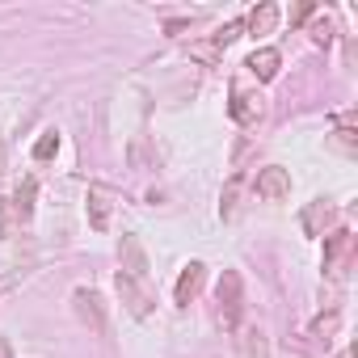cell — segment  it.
I'll return each instance as SVG.
<instances>
[{
  "instance_id": "13",
  "label": "cell",
  "mask_w": 358,
  "mask_h": 358,
  "mask_svg": "<svg viewBox=\"0 0 358 358\" xmlns=\"http://www.w3.org/2000/svg\"><path fill=\"white\" fill-rule=\"evenodd\" d=\"M34 199H38V182H34V177H22V182H17V190H13V199H9L22 224L34 215Z\"/></svg>"
},
{
  "instance_id": "19",
  "label": "cell",
  "mask_w": 358,
  "mask_h": 358,
  "mask_svg": "<svg viewBox=\"0 0 358 358\" xmlns=\"http://www.w3.org/2000/svg\"><path fill=\"white\" fill-rule=\"evenodd\" d=\"M241 30H245V22H228V26H224L220 34H211V43H215L220 51H224L228 43H236V38H241Z\"/></svg>"
},
{
  "instance_id": "16",
  "label": "cell",
  "mask_w": 358,
  "mask_h": 358,
  "mask_svg": "<svg viewBox=\"0 0 358 358\" xmlns=\"http://www.w3.org/2000/svg\"><path fill=\"white\" fill-rule=\"evenodd\" d=\"M17 228H22V220H17L13 203H9V199H0V241H9Z\"/></svg>"
},
{
  "instance_id": "11",
  "label": "cell",
  "mask_w": 358,
  "mask_h": 358,
  "mask_svg": "<svg viewBox=\"0 0 358 358\" xmlns=\"http://www.w3.org/2000/svg\"><path fill=\"white\" fill-rule=\"evenodd\" d=\"M245 68H249L257 80H274V76H278V68H282V55H278L274 47H257V51L245 59Z\"/></svg>"
},
{
  "instance_id": "4",
  "label": "cell",
  "mask_w": 358,
  "mask_h": 358,
  "mask_svg": "<svg viewBox=\"0 0 358 358\" xmlns=\"http://www.w3.org/2000/svg\"><path fill=\"white\" fill-rule=\"evenodd\" d=\"M253 190H257V199H266V203H287V199H291V173H287L282 164H266V169H257V177H253Z\"/></svg>"
},
{
  "instance_id": "22",
  "label": "cell",
  "mask_w": 358,
  "mask_h": 358,
  "mask_svg": "<svg viewBox=\"0 0 358 358\" xmlns=\"http://www.w3.org/2000/svg\"><path fill=\"white\" fill-rule=\"evenodd\" d=\"M312 13H316V5H295V9H291V26H299V22H308Z\"/></svg>"
},
{
  "instance_id": "20",
  "label": "cell",
  "mask_w": 358,
  "mask_h": 358,
  "mask_svg": "<svg viewBox=\"0 0 358 358\" xmlns=\"http://www.w3.org/2000/svg\"><path fill=\"white\" fill-rule=\"evenodd\" d=\"M190 55H194V59H203V64H211V68L220 64V47H215V43H194V47H190Z\"/></svg>"
},
{
  "instance_id": "18",
  "label": "cell",
  "mask_w": 358,
  "mask_h": 358,
  "mask_svg": "<svg viewBox=\"0 0 358 358\" xmlns=\"http://www.w3.org/2000/svg\"><path fill=\"white\" fill-rule=\"evenodd\" d=\"M337 324H341V316H337V312H320V316L312 320V337H333V333H337Z\"/></svg>"
},
{
  "instance_id": "8",
  "label": "cell",
  "mask_w": 358,
  "mask_h": 358,
  "mask_svg": "<svg viewBox=\"0 0 358 358\" xmlns=\"http://www.w3.org/2000/svg\"><path fill=\"white\" fill-rule=\"evenodd\" d=\"M333 224H337V207L324 203V199H316V203L303 207V215H299V228H303L308 236H324V228H333Z\"/></svg>"
},
{
  "instance_id": "1",
  "label": "cell",
  "mask_w": 358,
  "mask_h": 358,
  "mask_svg": "<svg viewBox=\"0 0 358 358\" xmlns=\"http://www.w3.org/2000/svg\"><path fill=\"white\" fill-rule=\"evenodd\" d=\"M215 299H220V324L228 333L241 329V312H245V282L236 270H224L220 274V287H215Z\"/></svg>"
},
{
  "instance_id": "6",
  "label": "cell",
  "mask_w": 358,
  "mask_h": 358,
  "mask_svg": "<svg viewBox=\"0 0 358 358\" xmlns=\"http://www.w3.org/2000/svg\"><path fill=\"white\" fill-rule=\"evenodd\" d=\"M72 312H76V320H80L85 329L106 333V308H101V295H97L93 287H76V291H72Z\"/></svg>"
},
{
  "instance_id": "15",
  "label": "cell",
  "mask_w": 358,
  "mask_h": 358,
  "mask_svg": "<svg viewBox=\"0 0 358 358\" xmlns=\"http://www.w3.org/2000/svg\"><path fill=\"white\" fill-rule=\"evenodd\" d=\"M241 186H245L241 173L224 186V194H220V215H224V220H236V211H241Z\"/></svg>"
},
{
  "instance_id": "10",
  "label": "cell",
  "mask_w": 358,
  "mask_h": 358,
  "mask_svg": "<svg viewBox=\"0 0 358 358\" xmlns=\"http://www.w3.org/2000/svg\"><path fill=\"white\" fill-rule=\"evenodd\" d=\"M278 22H282V9H278V5H270V0H266V5H257V9L249 13L245 30H249L253 38H266V34H274V30H278Z\"/></svg>"
},
{
  "instance_id": "2",
  "label": "cell",
  "mask_w": 358,
  "mask_h": 358,
  "mask_svg": "<svg viewBox=\"0 0 358 358\" xmlns=\"http://www.w3.org/2000/svg\"><path fill=\"white\" fill-rule=\"evenodd\" d=\"M354 253H358V236H354V232H345V228L329 232V236H324V274H329L333 282H341L345 270L354 266Z\"/></svg>"
},
{
  "instance_id": "21",
  "label": "cell",
  "mask_w": 358,
  "mask_h": 358,
  "mask_svg": "<svg viewBox=\"0 0 358 358\" xmlns=\"http://www.w3.org/2000/svg\"><path fill=\"white\" fill-rule=\"evenodd\" d=\"M312 38H316L320 47H329V43H333V22H329V17H320V22L312 26Z\"/></svg>"
},
{
  "instance_id": "9",
  "label": "cell",
  "mask_w": 358,
  "mask_h": 358,
  "mask_svg": "<svg viewBox=\"0 0 358 358\" xmlns=\"http://www.w3.org/2000/svg\"><path fill=\"white\" fill-rule=\"evenodd\" d=\"M118 257H122V274H131L135 282L148 278V253H143L139 236H122L118 241Z\"/></svg>"
},
{
  "instance_id": "25",
  "label": "cell",
  "mask_w": 358,
  "mask_h": 358,
  "mask_svg": "<svg viewBox=\"0 0 358 358\" xmlns=\"http://www.w3.org/2000/svg\"><path fill=\"white\" fill-rule=\"evenodd\" d=\"M333 358H358V354H354V350H341V354H333Z\"/></svg>"
},
{
  "instance_id": "24",
  "label": "cell",
  "mask_w": 358,
  "mask_h": 358,
  "mask_svg": "<svg viewBox=\"0 0 358 358\" xmlns=\"http://www.w3.org/2000/svg\"><path fill=\"white\" fill-rule=\"evenodd\" d=\"M0 358H13V345H9V337H0Z\"/></svg>"
},
{
  "instance_id": "12",
  "label": "cell",
  "mask_w": 358,
  "mask_h": 358,
  "mask_svg": "<svg viewBox=\"0 0 358 358\" xmlns=\"http://www.w3.org/2000/svg\"><path fill=\"white\" fill-rule=\"evenodd\" d=\"M110 207H114V194H110L106 186H89V224H93L97 232L110 228Z\"/></svg>"
},
{
  "instance_id": "5",
  "label": "cell",
  "mask_w": 358,
  "mask_h": 358,
  "mask_svg": "<svg viewBox=\"0 0 358 358\" xmlns=\"http://www.w3.org/2000/svg\"><path fill=\"white\" fill-rule=\"evenodd\" d=\"M114 291H118V299H122V308L135 316V320H148L152 316V295L143 291V282H135L131 274H114Z\"/></svg>"
},
{
  "instance_id": "3",
  "label": "cell",
  "mask_w": 358,
  "mask_h": 358,
  "mask_svg": "<svg viewBox=\"0 0 358 358\" xmlns=\"http://www.w3.org/2000/svg\"><path fill=\"white\" fill-rule=\"evenodd\" d=\"M228 110H232V118L241 122V127H257L262 118H266V93L262 89H249V85H232V101H228Z\"/></svg>"
},
{
  "instance_id": "17",
  "label": "cell",
  "mask_w": 358,
  "mask_h": 358,
  "mask_svg": "<svg viewBox=\"0 0 358 358\" xmlns=\"http://www.w3.org/2000/svg\"><path fill=\"white\" fill-rule=\"evenodd\" d=\"M55 152H59V135L55 131H43L38 143H34V160H51Z\"/></svg>"
},
{
  "instance_id": "14",
  "label": "cell",
  "mask_w": 358,
  "mask_h": 358,
  "mask_svg": "<svg viewBox=\"0 0 358 358\" xmlns=\"http://www.w3.org/2000/svg\"><path fill=\"white\" fill-rule=\"evenodd\" d=\"M236 345H241V358H270V337L262 329H236Z\"/></svg>"
},
{
  "instance_id": "23",
  "label": "cell",
  "mask_w": 358,
  "mask_h": 358,
  "mask_svg": "<svg viewBox=\"0 0 358 358\" xmlns=\"http://www.w3.org/2000/svg\"><path fill=\"white\" fill-rule=\"evenodd\" d=\"M17 282H22V274H17V270H13V274H0V295H5V291H13Z\"/></svg>"
},
{
  "instance_id": "7",
  "label": "cell",
  "mask_w": 358,
  "mask_h": 358,
  "mask_svg": "<svg viewBox=\"0 0 358 358\" xmlns=\"http://www.w3.org/2000/svg\"><path fill=\"white\" fill-rule=\"evenodd\" d=\"M203 282H207V266H203V262L182 266V274H177V282H173V303H177V308H190V303L203 295Z\"/></svg>"
}]
</instances>
